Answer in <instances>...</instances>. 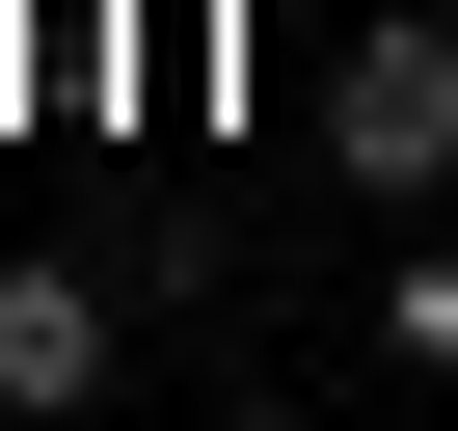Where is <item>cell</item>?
Wrapping results in <instances>:
<instances>
[{
    "label": "cell",
    "instance_id": "6da1fadb",
    "mask_svg": "<svg viewBox=\"0 0 458 431\" xmlns=\"http://www.w3.org/2000/svg\"><path fill=\"white\" fill-rule=\"evenodd\" d=\"M324 189H351V216H431V189H458V28H431V0H351V55H324Z\"/></svg>",
    "mask_w": 458,
    "mask_h": 431
},
{
    "label": "cell",
    "instance_id": "7a4b0ae2",
    "mask_svg": "<svg viewBox=\"0 0 458 431\" xmlns=\"http://www.w3.org/2000/svg\"><path fill=\"white\" fill-rule=\"evenodd\" d=\"M108 351H135V297H108V270H55V243L0 270V431H55V404H108Z\"/></svg>",
    "mask_w": 458,
    "mask_h": 431
},
{
    "label": "cell",
    "instance_id": "3957f363",
    "mask_svg": "<svg viewBox=\"0 0 458 431\" xmlns=\"http://www.w3.org/2000/svg\"><path fill=\"white\" fill-rule=\"evenodd\" d=\"M377 351H404V377H458V243H404V270H377Z\"/></svg>",
    "mask_w": 458,
    "mask_h": 431
},
{
    "label": "cell",
    "instance_id": "277c9868",
    "mask_svg": "<svg viewBox=\"0 0 458 431\" xmlns=\"http://www.w3.org/2000/svg\"><path fill=\"white\" fill-rule=\"evenodd\" d=\"M189 431H297V404H189Z\"/></svg>",
    "mask_w": 458,
    "mask_h": 431
}]
</instances>
